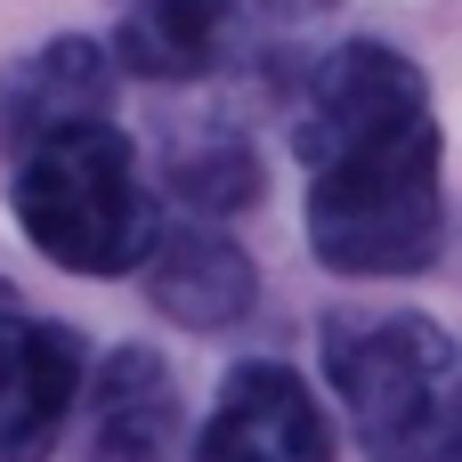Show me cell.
Segmentation results:
<instances>
[{
  "label": "cell",
  "mask_w": 462,
  "mask_h": 462,
  "mask_svg": "<svg viewBox=\"0 0 462 462\" xmlns=\"http://www.w3.org/2000/svg\"><path fill=\"white\" fill-rule=\"evenodd\" d=\"M8 211L24 227V244L49 268H73V276H130L154 252V211H146V187H138V146L106 114L32 138L16 154Z\"/></svg>",
  "instance_id": "2"
},
{
  "label": "cell",
  "mask_w": 462,
  "mask_h": 462,
  "mask_svg": "<svg viewBox=\"0 0 462 462\" xmlns=\"http://www.w3.org/2000/svg\"><path fill=\"white\" fill-rule=\"evenodd\" d=\"M292 146L309 162V252L333 276H422L447 252L439 114L414 57L341 41L309 65Z\"/></svg>",
  "instance_id": "1"
},
{
  "label": "cell",
  "mask_w": 462,
  "mask_h": 462,
  "mask_svg": "<svg viewBox=\"0 0 462 462\" xmlns=\"http://www.w3.org/2000/svg\"><path fill=\"white\" fill-rule=\"evenodd\" d=\"M325 374L349 430L382 462H406L455 390V341L414 309H341L325 317Z\"/></svg>",
  "instance_id": "3"
},
{
  "label": "cell",
  "mask_w": 462,
  "mask_h": 462,
  "mask_svg": "<svg viewBox=\"0 0 462 462\" xmlns=\"http://www.w3.org/2000/svg\"><path fill=\"white\" fill-rule=\"evenodd\" d=\"M171 195L195 211V219H227V211H252L260 203V154L236 138V130H203V138H179L171 162H162Z\"/></svg>",
  "instance_id": "10"
},
{
  "label": "cell",
  "mask_w": 462,
  "mask_h": 462,
  "mask_svg": "<svg viewBox=\"0 0 462 462\" xmlns=\"http://www.w3.org/2000/svg\"><path fill=\"white\" fill-rule=\"evenodd\" d=\"M195 462H341V447H333V414L309 390V374L252 357L219 382L195 430Z\"/></svg>",
  "instance_id": "5"
},
{
  "label": "cell",
  "mask_w": 462,
  "mask_h": 462,
  "mask_svg": "<svg viewBox=\"0 0 462 462\" xmlns=\"http://www.w3.org/2000/svg\"><path fill=\"white\" fill-rule=\"evenodd\" d=\"M422 447H430V462H462V374H455V390H447V406H439Z\"/></svg>",
  "instance_id": "11"
},
{
  "label": "cell",
  "mask_w": 462,
  "mask_h": 462,
  "mask_svg": "<svg viewBox=\"0 0 462 462\" xmlns=\"http://www.w3.org/2000/svg\"><path fill=\"white\" fill-rule=\"evenodd\" d=\"M187 430L162 349H114L81 390V462H171Z\"/></svg>",
  "instance_id": "6"
},
{
  "label": "cell",
  "mask_w": 462,
  "mask_h": 462,
  "mask_svg": "<svg viewBox=\"0 0 462 462\" xmlns=\"http://www.w3.org/2000/svg\"><path fill=\"white\" fill-rule=\"evenodd\" d=\"M114 49L106 41H81V32H57L24 57L0 65V146L24 154L32 138L49 130H73V122H97L106 97H114Z\"/></svg>",
  "instance_id": "8"
},
{
  "label": "cell",
  "mask_w": 462,
  "mask_h": 462,
  "mask_svg": "<svg viewBox=\"0 0 462 462\" xmlns=\"http://www.w3.org/2000/svg\"><path fill=\"white\" fill-rule=\"evenodd\" d=\"M89 349L73 325L41 317L24 292L0 284V462H49L81 390H89Z\"/></svg>",
  "instance_id": "4"
},
{
  "label": "cell",
  "mask_w": 462,
  "mask_h": 462,
  "mask_svg": "<svg viewBox=\"0 0 462 462\" xmlns=\"http://www.w3.org/2000/svg\"><path fill=\"white\" fill-rule=\"evenodd\" d=\"M138 284H146V300H154L171 325H187V333H227V325H244L252 300H260L252 252H244L236 236H219L211 219H187V227L154 236V252L138 260Z\"/></svg>",
  "instance_id": "7"
},
{
  "label": "cell",
  "mask_w": 462,
  "mask_h": 462,
  "mask_svg": "<svg viewBox=\"0 0 462 462\" xmlns=\"http://www.w3.org/2000/svg\"><path fill=\"white\" fill-rule=\"evenodd\" d=\"M244 41V0H130L114 24V65L138 81H203Z\"/></svg>",
  "instance_id": "9"
},
{
  "label": "cell",
  "mask_w": 462,
  "mask_h": 462,
  "mask_svg": "<svg viewBox=\"0 0 462 462\" xmlns=\"http://www.w3.org/2000/svg\"><path fill=\"white\" fill-rule=\"evenodd\" d=\"M260 8H268V16H292V24H300V16H325L333 0H260Z\"/></svg>",
  "instance_id": "12"
}]
</instances>
